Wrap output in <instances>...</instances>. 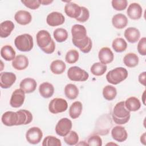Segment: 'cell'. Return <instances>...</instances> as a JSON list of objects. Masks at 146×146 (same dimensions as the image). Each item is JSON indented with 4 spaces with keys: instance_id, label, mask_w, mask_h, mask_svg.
<instances>
[{
    "instance_id": "6da1fadb",
    "label": "cell",
    "mask_w": 146,
    "mask_h": 146,
    "mask_svg": "<svg viewBox=\"0 0 146 146\" xmlns=\"http://www.w3.org/2000/svg\"><path fill=\"white\" fill-rule=\"evenodd\" d=\"M112 116L113 121L117 124H124L129 120L130 111L126 108L124 102H120L115 106Z\"/></svg>"
},
{
    "instance_id": "7a4b0ae2",
    "label": "cell",
    "mask_w": 146,
    "mask_h": 146,
    "mask_svg": "<svg viewBox=\"0 0 146 146\" xmlns=\"http://www.w3.org/2000/svg\"><path fill=\"white\" fill-rule=\"evenodd\" d=\"M127 70L121 67H116L110 71L106 75L107 80L111 84L116 85L128 77Z\"/></svg>"
},
{
    "instance_id": "3957f363",
    "label": "cell",
    "mask_w": 146,
    "mask_h": 146,
    "mask_svg": "<svg viewBox=\"0 0 146 146\" xmlns=\"http://www.w3.org/2000/svg\"><path fill=\"white\" fill-rule=\"evenodd\" d=\"M16 48L23 52L30 51L34 46L33 38L29 34H23L17 36L14 40Z\"/></svg>"
},
{
    "instance_id": "277c9868",
    "label": "cell",
    "mask_w": 146,
    "mask_h": 146,
    "mask_svg": "<svg viewBox=\"0 0 146 146\" xmlns=\"http://www.w3.org/2000/svg\"><path fill=\"white\" fill-rule=\"evenodd\" d=\"M67 76L72 81L84 82L88 79L89 74L78 66H72L68 69Z\"/></svg>"
},
{
    "instance_id": "5b68a950",
    "label": "cell",
    "mask_w": 146,
    "mask_h": 146,
    "mask_svg": "<svg viewBox=\"0 0 146 146\" xmlns=\"http://www.w3.org/2000/svg\"><path fill=\"white\" fill-rule=\"evenodd\" d=\"M67 101L64 99L58 98L52 99L48 105L49 111L54 114L64 112L67 109Z\"/></svg>"
},
{
    "instance_id": "8992f818",
    "label": "cell",
    "mask_w": 146,
    "mask_h": 146,
    "mask_svg": "<svg viewBox=\"0 0 146 146\" xmlns=\"http://www.w3.org/2000/svg\"><path fill=\"white\" fill-rule=\"evenodd\" d=\"M72 128V121L67 117L60 119L55 126V132L60 136H65Z\"/></svg>"
},
{
    "instance_id": "52a82bcc",
    "label": "cell",
    "mask_w": 146,
    "mask_h": 146,
    "mask_svg": "<svg viewBox=\"0 0 146 146\" xmlns=\"http://www.w3.org/2000/svg\"><path fill=\"white\" fill-rule=\"evenodd\" d=\"M43 132L42 130L36 127H33L29 129L26 133L27 141L32 144H37L42 140Z\"/></svg>"
},
{
    "instance_id": "ba28073f",
    "label": "cell",
    "mask_w": 146,
    "mask_h": 146,
    "mask_svg": "<svg viewBox=\"0 0 146 146\" xmlns=\"http://www.w3.org/2000/svg\"><path fill=\"white\" fill-rule=\"evenodd\" d=\"M36 38L37 44L41 50L48 47L52 40L49 32L44 30L38 31L36 34Z\"/></svg>"
},
{
    "instance_id": "9c48e42d",
    "label": "cell",
    "mask_w": 146,
    "mask_h": 146,
    "mask_svg": "<svg viewBox=\"0 0 146 146\" xmlns=\"http://www.w3.org/2000/svg\"><path fill=\"white\" fill-rule=\"evenodd\" d=\"M25 99V92L21 89H16L12 93L10 105L14 108H19L22 106Z\"/></svg>"
},
{
    "instance_id": "30bf717a",
    "label": "cell",
    "mask_w": 146,
    "mask_h": 146,
    "mask_svg": "<svg viewBox=\"0 0 146 146\" xmlns=\"http://www.w3.org/2000/svg\"><path fill=\"white\" fill-rule=\"evenodd\" d=\"M1 120L2 123L6 126L19 125L18 113L17 111H7L2 115Z\"/></svg>"
},
{
    "instance_id": "8fae6325",
    "label": "cell",
    "mask_w": 146,
    "mask_h": 146,
    "mask_svg": "<svg viewBox=\"0 0 146 146\" xmlns=\"http://www.w3.org/2000/svg\"><path fill=\"white\" fill-rule=\"evenodd\" d=\"M16 75L11 72H2L0 74V85L1 88H10L15 82Z\"/></svg>"
},
{
    "instance_id": "7c38bea8",
    "label": "cell",
    "mask_w": 146,
    "mask_h": 146,
    "mask_svg": "<svg viewBox=\"0 0 146 146\" xmlns=\"http://www.w3.org/2000/svg\"><path fill=\"white\" fill-rule=\"evenodd\" d=\"M65 21L64 15L59 12L53 11L50 13L46 18L47 23L52 27L58 26L63 24Z\"/></svg>"
},
{
    "instance_id": "4fadbf2b",
    "label": "cell",
    "mask_w": 146,
    "mask_h": 146,
    "mask_svg": "<svg viewBox=\"0 0 146 146\" xmlns=\"http://www.w3.org/2000/svg\"><path fill=\"white\" fill-rule=\"evenodd\" d=\"M142 7L137 3H131L127 10L128 16L133 20L139 19L142 16Z\"/></svg>"
},
{
    "instance_id": "5bb4252c",
    "label": "cell",
    "mask_w": 146,
    "mask_h": 146,
    "mask_svg": "<svg viewBox=\"0 0 146 146\" xmlns=\"http://www.w3.org/2000/svg\"><path fill=\"white\" fill-rule=\"evenodd\" d=\"M72 41L80 40L86 38L87 35V30L86 27L79 24L74 25L71 28Z\"/></svg>"
},
{
    "instance_id": "9a60e30c",
    "label": "cell",
    "mask_w": 146,
    "mask_h": 146,
    "mask_svg": "<svg viewBox=\"0 0 146 146\" xmlns=\"http://www.w3.org/2000/svg\"><path fill=\"white\" fill-rule=\"evenodd\" d=\"M64 12L68 17L76 19L80 15L81 7L76 3L69 2L64 6Z\"/></svg>"
},
{
    "instance_id": "2e32d148",
    "label": "cell",
    "mask_w": 146,
    "mask_h": 146,
    "mask_svg": "<svg viewBox=\"0 0 146 146\" xmlns=\"http://www.w3.org/2000/svg\"><path fill=\"white\" fill-rule=\"evenodd\" d=\"M98 58L100 63L106 64L110 63L113 61L114 55L110 48L104 47L99 50Z\"/></svg>"
},
{
    "instance_id": "e0dca14e",
    "label": "cell",
    "mask_w": 146,
    "mask_h": 146,
    "mask_svg": "<svg viewBox=\"0 0 146 146\" xmlns=\"http://www.w3.org/2000/svg\"><path fill=\"white\" fill-rule=\"evenodd\" d=\"M111 136L115 140L121 143L127 140L128 133L124 127L117 125L112 129Z\"/></svg>"
},
{
    "instance_id": "ac0fdd59",
    "label": "cell",
    "mask_w": 146,
    "mask_h": 146,
    "mask_svg": "<svg viewBox=\"0 0 146 146\" xmlns=\"http://www.w3.org/2000/svg\"><path fill=\"white\" fill-rule=\"evenodd\" d=\"M72 43L75 46L79 48L83 53L89 52L92 48V43L91 38L87 36L80 40H72Z\"/></svg>"
},
{
    "instance_id": "d6986e66",
    "label": "cell",
    "mask_w": 146,
    "mask_h": 146,
    "mask_svg": "<svg viewBox=\"0 0 146 146\" xmlns=\"http://www.w3.org/2000/svg\"><path fill=\"white\" fill-rule=\"evenodd\" d=\"M37 83L35 79L31 78H27L23 79L19 84L20 88L22 89L25 94L33 92L36 88Z\"/></svg>"
},
{
    "instance_id": "ffe728a7",
    "label": "cell",
    "mask_w": 146,
    "mask_h": 146,
    "mask_svg": "<svg viewBox=\"0 0 146 146\" xmlns=\"http://www.w3.org/2000/svg\"><path fill=\"white\" fill-rule=\"evenodd\" d=\"M15 21L21 25H26L30 23L32 20L31 14L26 10H19L14 15Z\"/></svg>"
},
{
    "instance_id": "44dd1931",
    "label": "cell",
    "mask_w": 146,
    "mask_h": 146,
    "mask_svg": "<svg viewBox=\"0 0 146 146\" xmlns=\"http://www.w3.org/2000/svg\"><path fill=\"white\" fill-rule=\"evenodd\" d=\"M124 35L128 42L131 43H135L139 39L140 33L137 29L129 27L124 31Z\"/></svg>"
},
{
    "instance_id": "7402d4cb",
    "label": "cell",
    "mask_w": 146,
    "mask_h": 146,
    "mask_svg": "<svg viewBox=\"0 0 146 146\" xmlns=\"http://www.w3.org/2000/svg\"><path fill=\"white\" fill-rule=\"evenodd\" d=\"M29 66V59L23 55H18L12 61V66L17 70H23Z\"/></svg>"
},
{
    "instance_id": "603a6c76",
    "label": "cell",
    "mask_w": 146,
    "mask_h": 146,
    "mask_svg": "<svg viewBox=\"0 0 146 146\" xmlns=\"http://www.w3.org/2000/svg\"><path fill=\"white\" fill-rule=\"evenodd\" d=\"M128 22L127 17L121 13L115 14L112 18V23L117 29H122L127 26Z\"/></svg>"
},
{
    "instance_id": "cb8c5ba5",
    "label": "cell",
    "mask_w": 146,
    "mask_h": 146,
    "mask_svg": "<svg viewBox=\"0 0 146 146\" xmlns=\"http://www.w3.org/2000/svg\"><path fill=\"white\" fill-rule=\"evenodd\" d=\"M39 92L43 98H49L54 94V87L52 84L48 82H43L39 87Z\"/></svg>"
},
{
    "instance_id": "d4e9b609",
    "label": "cell",
    "mask_w": 146,
    "mask_h": 146,
    "mask_svg": "<svg viewBox=\"0 0 146 146\" xmlns=\"http://www.w3.org/2000/svg\"><path fill=\"white\" fill-rule=\"evenodd\" d=\"M14 29V24L11 21H5L0 25V36L1 38H7L11 33Z\"/></svg>"
},
{
    "instance_id": "484cf974",
    "label": "cell",
    "mask_w": 146,
    "mask_h": 146,
    "mask_svg": "<svg viewBox=\"0 0 146 146\" xmlns=\"http://www.w3.org/2000/svg\"><path fill=\"white\" fill-rule=\"evenodd\" d=\"M15 51L10 45H5L1 48V55L6 61L13 60L15 56Z\"/></svg>"
},
{
    "instance_id": "4316f807",
    "label": "cell",
    "mask_w": 146,
    "mask_h": 146,
    "mask_svg": "<svg viewBox=\"0 0 146 146\" xmlns=\"http://www.w3.org/2000/svg\"><path fill=\"white\" fill-rule=\"evenodd\" d=\"M17 112L19 116V125L28 124L33 120V115L29 111L20 110Z\"/></svg>"
},
{
    "instance_id": "83f0119b",
    "label": "cell",
    "mask_w": 146,
    "mask_h": 146,
    "mask_svg": "<svg viewBox=\"0 0 146 146\" xmlns=\"http://www.w3.org/2000/svg\"><path fill=\"white\" fill-rule=\"evenodd\" d=\"M124 104L126 108L129 111H136L141 107V103L139 99L134 96L128 98L124 102Z\"/></svg>"
},
{
    "instance_id": "f1b7e54d",
    "label": "cell",
    "mask_w": 146,
    "mask_h": 146,
    "mask_svg": "<svg viewBox=\"0 0 146 146\" xmlns=\"http://www.w3.org/2000/svg\"><path fill=\"white\" fill-rule=\"evenodd\" d=\"M139 62V59L138 56L133 52H129L127 54L124 58L123 62L124 64L128 67L132 68L136 67Z\"/></svg>"
},
{
    "instance_id": "f546056e",
    "label": "cell",
    "mask_w": 146,
    "mask_h": 146,
    "mask_svg": "<svg viewBox=\"0 0 146 146\" xmlns=\"http://www.w3.org/2000/svg\"><path fill=\"white\" fill-rule=\"evenodd\" d=\"M79 93L78 88L74 84H68L64 87V94L68 99H75L78 97Z\"/></svg>"
},
{
    "instance_id": "4dcf8cb0",
    "label": "cell",
    "mask_w": 146,
    "mask_h": 146,
    "mask_svg": "<svg viewBox=\"0 0 146 146\" xmlns=\"http://www.w3.org/2000/svg\"><path fill=\"white\" fill-rule=\"evenodd\" d=\"M50 68L52 73L59 75L62 74L65 71L66 65L64 62L61 60H55L51 62Z\"/></svg>"
},
{
    "instance_id": "1f68e13d",
    "label": "cell",
    "mask_w": 146,
    "mask_h": 146,
    "mask_svg": "<svg viewBox=\"0 0 146 146\" xmlns=\"http://www.w3.org/2000/svg\"><path fill=\"white\" fill-rule=\"evenodd\" d=\"M83 110V106L80 102L76 101L72 103L69 108L70 116L73 119H76L79 117Z\"/></svg>"
},
{
    "instance_id": "d6a6232c",
    "label": "cell",
    "mask_w": 146,
    "mask_h": 146,
    "mask_svg": "<svg viewBox=\"0 0 146 146\" xmlns=\"http://www.w3.org/2000/svg\"><path fill=\"white\" fill-rule=\"evenodd\" d=\"M112 47L116 52H122L126 50L127 43L123 38H117L113 40Z\"/></svg>"
},
{
    "instance_id": "836d02e7",
    "label": "cell",
    "mask_w": 146,
    "mask_h": 146,
    "mask_svg": "<svg viewBox=\"0 0 146 146\" xmlns=\"http://www.w3.org/2000/svg\"><path fill=\"white\" fill-rule=\"evenodd\" d=\"M117 95V90L115 87L111 85H107L103 88V95L105 99L108 101L114 99Z\"/></svg>"
},
{
    "instance_id": "e575fe53",
    "label": "cell",
    "mask_w": 146,
    "mask_h": 146,
    "mask_svg": "<svg viewBox=\"0 0 146 146\" xmlns=\"http://www.w3.org/2000/svg\"><path fill=\"white\" fill-rule=\"evenodd\" d=\"M107 67L106 64H104L100 62L94 63L90 68L91 72L95 76H102L107 71Z\"/></svg>"
},
{
    "instance_id": "d590c367",
    "label": "cell",
    "mask_w": 146,
    "mask_h": 146,
    "mask_svg": "<svg viewBox=\"0 0 146 146\" xmlns=\"http://www.w3.org/2000/svg\"><path fill=\"white\" fill-rule=\"evenodd\" d=\"M53 35L56 41L61 43L64 42L67 39L68 33L64 29L58 28L54 31Z\"/></svg>"
},
{
    "instance_id": "8d00e7d4",
    "label": "cell",
    "mask_w": 146,
    "mask_h": 146,
    "mask_svg": "<svg viewBox=\"0 0 146 146\" xmlns=\"http://www.w3.org/2000/svg\"><path fill=\"white\" fill-rule=\"evenodd\" d=\"M64 142L69 145H75L79 141V136L74 131H70L65 136H64Z\"/></svg>"
},
{
    "instance_id": "74e56055",
    "label": "cell",
    "mask_w": 146,
    "mask_h": 146,
    "mask_svg": "<svg viewBox=\"0 0 146 146\" xmlns=\"http://www.w3.org/2000/svg\"><path fill=\"white\" fill-rule=\"evenodd\" d=\"M79 57V54L77 50H70L67 52L66 55L65 60L69 64H73L78 60Z\"/></svg>"
},
{
    "instance_id": "f35d334b",
    "label": "cell",
    "mask_w": 146,
    "mask_h": 146,
    "mask_svg": "<svg viewBox=\"0 0 146 146\" xmlns=\"http://www.w3.org/2000/svg\"><path fill=\"white\" fill-rule=\"evenodd\" d=\"M42 145L43 146H61L62 143L60 140L55 136H47L44 139Z\"/></svg>"
},
{
    "instance_id": "ab89813d",
    "label": "cell",
    "mask_w": 146,
    "mask_h": 146,
    "mask_svg": "<svg viewBox=\"0 0 146 146\" xmlns=\"http://www.w3.org/2000/svg\"><path fill=\"white\" fill-rule=\"evenodd\" d=\"M111 3L112 7L115 10L121 11L126 9L128 2L126 0H112Z\"/></svg>"
},
{
    "instance_id": "60d3db41",
    "label": "cell",
    "mask_w": 146,
    "mask_h": 146,
    "mask_svg": "<svg viewBox=\"0 0 146 146\" xmlns=\"http://www.w3.org/2000/svg\"><path fill=\"white\" fill-rule=\"evenodd\" d=\"M87 145L90 146H101L102 145V140L99 136L93 135L88 139Z\"/></svg>"
},
{
    "instance_id": "b9f144b4",
    "label": "cell",
    "mask_w": 146,
    "mask_h": 146,
    "mask_svg": "<svg viewBox=\"0 0 146 146\" xmlns=\"http://www.w3.org/2000/svg\"><path fill=\"white\" fill-rule=\"evenodd\" d=\"M21 2L27 7L35 10L38 9L40 5V0H23L21 1Z\"/></svg>"
},
{
    "instance_id": "7bdbcfd3",
    "label": "cell",
    "mask_w": 146,
    "mask_h": 146,
    "mask_svg": "<svg viewBox=\"0 0 146 146\" xmlns=\"http://www.w3.org/2000/svg\"><path fill=\"white\" fill-rule=\"evenodd\" d=\"M90 17V12L88 10L83 6H81V13L80 16L76 19V21L80 22H86Z\"/></svg>"
},
{
    "instance_id": "ee69618b",
    "label": "cell",
    "mask_w": 146,
    "mask_h": 146,
    "mask_svg": "<svg viewBox=\"0 0 146 146\" xmlns=\"http://www.w3.org/2000/svg\"><path fill=\"white\" fill-rule=\"evenodd\" d=\"M139 53L143 56L146 55V38L145 37L140 39L137 46Z\"/></svg>"
},
{
    "instance_id": "f6af8a7d",
    "label": "cell",
    "mask_w": 146,
    "mask_h": 146,
    "mask_svg": "<svg viewBox=\"0 0 146 146\" xmlns=\"http://www.w3.org/2000/svg\"><path fill=\"white\" fill-rule=\"evenodd\" d=\"M55 44L54 41L52 40L51 43L48 47L42 49V50L46 54H52V52H54V51H55Z\"/></svg>"
},
{
    "instance_id": "bcb514c9",
    "label": "cell",
    "mask_w": 146,
    "mask_h": 146,
    "mask_svg": "<svg viewBox=\"0 0 146 146\" xmlns=\"http://www.w3.org/2000/svg\"><path fill=\"white\" fill-rule=\"evenodd\" d=\"M145 76H146V72H143L141 73L138 77L139 82L140 84H143V86H145Z\"/></svg>"
},
{
    "instance_id": "7dc6e473",
    "label": "cell",
    "mask_w": 146,
    "mask_h": 146,
    "mask_svg": "<svg viewBox=\"0 0 146 146\" xmlns=\"http://www.w3.org/2000/svg\"><path fill=\"white\" fill-rule=\"evenodd\" d=\"M53 2V1H50V0H43V1H40V3L42 4L43 5H48L50 3H52Z\"/></svg>"
},
{
    "instance_id": "c3c4849f",
    "label": "cell",
    "mask_w": 146,
    "mask_h": 146,
    "mask_svg": "<svg viewBox=\"0 0 146 146\" xmlns=\"http://www.w3.org/2000/svg\"><path fill=\"white\" fill-rule=\"evenodd\" d=\"M140 141H141V143H142L144 144H145V133H144L141 136Z\"/></svg>"
},
{
    "instance_id": "681fc988",
    "label": "cell",
    "mask_w": 146,
    "mask_h": 146,
    "mask_svg": "<svg viewBox=\"0 0 146 146\" xmlns=\"http://www.w3.org/2000/svg\"><path fill=\"white\" fill-rule=\"evenodd\" d=\"M144 95H145V91H144V93H143V103H144V104L145 105V99H144V98H145V96H144Z\"/></svg>"
}]
</instances>
